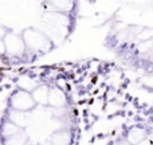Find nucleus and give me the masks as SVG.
<instances>
[{"label": "nucleus", "instance_id": "1", "mask_svg": "<svg viewBox=\"0 0 153 145\" xmlns=\"http://www.w3.org/2000/svg\"><path fill=\"white\" fill-rule=\"evenodd\" d=\"M22 36H23L26 47L28 50L43 53V51L50 50V47H51V42L48 39V36L46 34H43L42 31H39V30L27 28L23 31Z\"/></svg>", "mask_w": 153, "mask_h": 145}, {"label": "nucleus", "instance_id": "2", "mask_svg": "<svg viewBox=\"0 0 153 145\" xmlns=\"http://www.w3.org/2000/svg\"><path fill=\"white\" fill-rule=\"evenodd\" d=\"M10 105L13 110L27 113V112L32 110V109L36 106V102H35V100H34V97H32L31 93L19 89L11 95Z\"/></svg>", "mask_w": 153, "mask_h": 145}, {"label": "nucleus", "instance_id": "3", "mask_svg": "<svg viewBox=\"0 0 153 145\" xmlns=\"http://www.w3.org/2000/svg\"><path fill=\"white\" fill-rule=\"evenodd\" d=\"M5 45V51L10 57H22L26 51V43L23 40V36L16 34H7L4 39H1Z\"/></svg>", "mask_w": 153, "mask_h": 145}, {"label": "nucleus", "instance_id": "4", "mask_svg": "<svg viewBox=\"0 0 153 145\" xmlns=\"http://www.w3.org/2000/svg\"><path fill=\"white\" fill-rule=\"evenodd\" d=\"M48 105L55 109H61L66 105V95L58 87H50V97H48Z\"/></svg>", "mask_w": 153, "mask_h": 145}, {"label": "nucleus", "instance_id": "5", "mask_svg": "<svg viewBox=\"0 0 153 145\" xmlns=\"http://www.w3.org/2000/svg\"><path fill=\"white\" fill-rule=\"evenodd\" d=\"M31 94L38 105H47L50 97V87L47 85H39Z\"/></svg>", "mask_w": 153, "mask_h": 145}, {"label": "nucleus", "instance_id": "6", "mask_svg": "<svg viewBox=\"0 0 153 145\" xmlns=\"http://www.w3.org/2000/svg\"><path fill=\"white\" fill-rule=\"evenodd\" d=\"M126 140L129 141L132 145H137L143 141L146 140V130L144 128H140V126H134L128 132V136H126Z\"/></svg>", "mask_w": 153, "mask_h": 145}, {"label": "nucleus", "instance_id": "7", "mask_svg": "<svg viewBox=\"0 0 153 145\" xmlns=\"http://www.w3.org/2000/svg\"><path fill=\"white\" fill-rule=\"evenodd\" d=\"M43 20L46 23H48L50 26H54V27H58V26H62L63 27L65 24L67 23V16H65L63 13L61 12H47L43 18Z\"/></svg>", "mask_w": 153, "mask_h": 145}, {"label": "nucleus", "instance_id": "8", "mask_svg": "<svg viewBox=\"0 0 153 145\" xmlns=\"http://www.w3.org/2000/svg\"><path fill=\"white\" fill-rule=\"evenodd\" d=\"M8 120H10L11 122H13L15 125H18L19 128H24L26 126V124H27V113L11 109L10 116H8Z\"/></svg>", "mask_w": 153, "mask_h": 145}, {"label": "nucleus", "instance_id": "9", "mask_svg": "<svg viewBox=\"0 0 153 145\" xmlns=\"http://www.w3.org/2000/svg\"><path fill=\"white\" fill-rule=\"evenodd\" d=\"M50 143L53 145H70L71 144V136H70V132H67V130H62V132L55 133V135H53Z\"/></svg>", "mask_w": 153, "mask_h": 145}, {"label": "nucleus", "instance_id": "10", "mask_svg": "<svg viewBox=\"0 0 153 145\" xmlns=\"http://www.w3.org/2000/svg\"><path fill=\"white\" fill-rule=\"evenodd\" d=\"M20 132H23L22 128H19L18 125H15L13 122H11L10 120L5 121L4 124H3V126H1V133H3V137L4 138L12 137V136H15V135H19Z\"/></svg>", "mask_w": 153, "mask_h": 145}, {"label": "nucleus", "instance_id": "11", "mask_svg": "<svg viewBox=\"0 0 153 145\" xmlns=\"http://www.w3.org/2000/svg\"><path fill=\"white\" fill-rule=\"evenodd\" d=\"M18 85H19V89L20 90H24V91H28V93H32L38 86H39L31 77H27V75L19 78Z\"/></svg>", "mask_w": 153, "mask_h": 145}, {"label": "nucleus", "instance_id": "12", "mask_svg": "<svg viewBox=\"0 0 153 145\" xmlns=\"http://www.w3.org/2000/svg\"><path fill=\"white\" fill-rule=\"evenodd\" d=\"M3 145H27V136L24 132L15 135L12 137H8L3 140Z\"/></svg>", "mask_w": 153, "mask_h": 145}, {"label": "nucleus", "instance_id": "13", "mask_svg": "<svg viewBox=\"0 0 153 145\" xmlns=\"http://www.w3.org/2000/svg\"><path fill=\"white\" fill-rule=\"evenodd\" d=\"M54 4L56 5H61V8H59L58 11H70L73 8V3L71 1H54Z\"/></svg>", "mask_w": 153, "mask_h": 145}, {"label": "nucleus", "instance_id": "14", "mask_svg": "<svg viewBox=\"0 0 153 145\" xmlns=\"http://www.w3.org/2000/svg\"><path fill=\"white\" fill-rule=\"evenodd\" d=\"M114 145H132V144H130L129 141H128L126 138H125V140H120V141H117V143L114 144Z\"/></svg>", "mask_w": 153, "mask_h": 145}, {"label": "nucleus", "instance_id": "15", "mask_svg": "<svg viewBox=\"0 0 153 145\" xmlns=\"http://www.w3.org/2000/svg\"><path fill=\"white\" fill-rule=\"evenodd\" d=\"M0 47H1V54L4 55V54H7V51H5V45L3 40H0Z\"/></svg>", "mask_w": 153, "mask_h": 145}, {"label": "nucleus", "instance_id": "16", "mask_svg": "<svg viewBox=\"0 0 153 145\" xmlns=\"http://www.w3.org/2000/svg\"><path fill=\"white\" fill-rule=\"evenodd\" d=\"M137 145H151V144H149L148 140H145V141H143V143H140V144H137Z\"/></svg>", "mask_w": 153, "mask_h": 145}, {"label": "nucleus", "instance_id": "17", "mask_svg": "<svg viewBox=\"0 0 153 145\" xmlns=\"http://www.w3.org/2000/svg\"><path fill=\"white\" fill-rule=\"evenodd\" d=\"M43 145H53L51 143H46V144H43Z\"/></svg>", "mask_w": 153, "mask_h": 145}]
</instances>
